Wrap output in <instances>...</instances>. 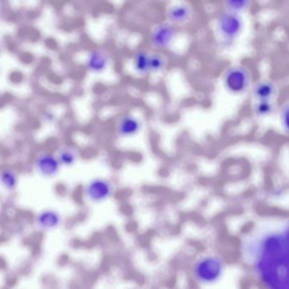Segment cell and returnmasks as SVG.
Instances as JSON below:
<instances>
[{
	"label": "cell",
	"instance_id": "6da1fadb",
	"mask_svg": "<svg viewBox=\"0 0 289 289\" xmlns=\"http://www.w3.org/2000/svg\"><path fill=\"white\" fill-rule=\"evenodd\" d=\"M244 261L265 289H289V221L259 222L242 241Z\"/></svg>",
	"mask_w": 289,
	"mask_h": 289
},
{
	"label": "cell",
	"instance_id": "7a4b0ae2",
	"mask_svg": "<svg viewBox=\"0 0 289 289\" xmlns=\"http://www.w3.org/2000/svg\"><path fill=\"white\" fill-rule=\"evenodd\" d=\"M244 20L241 15L224 9L218 14L216 20L217 31L227 43L234 42L244 29Z\"/></svg>",
	"mask_w": 289,
	"mask_h": 289
},
{
	"label": "cell",
	"instance_id": "3957f363",
	"mask_svg": "<svg viewBox=\"0 0 289 289\" xmlns=\"http://www.w3.org/2000/svg\"><path fill=\"white\" fill-rule=\"evenodd\" d=\"M223 82L230 93L244 94L250 88L251 74L250 70L244 65H233L225 71Z\"/></svg>",
	"mask_w": 289,
	"mask_h": 289
},
{
	"label": "cell",
	"instance_id": "277c9868",
	"mask_svg": "<svg viewBox=\"0 0 289 289\" xmlns=\"http://www.w3.org/2000/svg\"><path fill=\"white\" fill-rule=\"evenodd\" d=\"M33 166L40 176L48 179L58 176L61 169L55 153L48 150H41L36 153Z\"/></svg>",
	"mask_w": 289,
	"mask_h": 289
},
{
	"label": "cell",
	"instance_id": "5b68a950",
	"mask_svg": "<svg viewBox=\"0 0 289 289\" xmlns=\"http://www.w3.org/2000/svg\"><path fill=\"white\" fill-rule=\"evenodd\" d=\"M113 192V186L108 179L94 177L86 183L83 193L86 199L93 203L105 201L111 197Z\"/></svg>",
	"mask_w": 289,
	"mask_h": 289
},
{
	"label": "cell",
	"instance_id": "8992f818",
	"mask_svg": "<svg viewBox=\"0 0 289 289\" xmlns=\"http://www.w3.org/2000/svg\"><path fill=\"white\" fill-rule=\"evenodd\" d=\"M176 36V26L167 20L159 23L151 31V46L156 50H165L171 46Z\"/></svg>",
	"mask_w": 289,
	"mask_h": 289
},
{
	"label": "cell",
	"instance_id": "52a82bcc",
	"mask_svg": "<svg viewBox=\"0 0 289 289\" xmlns=\"http://www.w3.org/2000/svg\"><path fill=\"white\" fill-rule=\"evenodd\" d=\"M110 55L103 48H93L86 56L85 67L88 72L94 75L104 73L110 65Z\"/></svg>",
	"mask_w": 289,
	"mask_h": 289
},
{
	"label": "cell",
	"instance_id": "ba28073f",
	"mask_svg": "<svg viewBox=\"0 0 289 289\" xmlns=\"http://www.w3.org/2000/svg\"><path fill=\"white\" fill-rule=\"evenodd\" d=\"M142 129V122L134 115L126 114L120 117L116 126V132L121 138H130L139 134Z\"/></svg>",
	"mask_w": 289,
	"mask_h": 289
},
{
	"label": "cell",
	"instance_id": "9c48e42d",
	"mask_svg": "<svg viewBox=\"0 0 289 289\" xmlns=\"http://www.w3.org/2000/svg\"><path fill=\"white\" fill-rule=\"evenodd\" d=\"M221 272V263L216 258H205L199 262L196 273L200 280L209 283L216 280Z\"/></svg>",
	"mask_w": 289,
	"mask_h": 289
},
{
	"label": "cell",
	"instance_id": "30bf717a",
	"mask_svg": "<svg viewBox=\"0 0 289 289\" xmlns=\"http://www.w3.org/2000/svg\"><path fill=\"white\" fill-rule=\"evenodd\" d=\"M62 222V216L54 209H44L37 213L35 223L40 230L51 231L59 227Z\"/></svg>",
	"mask_w": 289,
	"mask_h": 289
},
{
	"label": "cell",
	"instance_id": "8fae6325",
	"mask_svg": "<svg viewBox=\"0 0 289 289\" xmlns=\"http://www.w3.org/2000/svg\"><path fill=\"white\" fill-rule=\"evenodd\" d=\"M168 22L174 26L187 23L192 16V8L187 3H175L168 7L165 11Z\"/></svg>",
	"mask_w": 289,
	"mask_h": 289
},
{
	"label": "cell",
	"instance_id": "7c38bea8",
	"mask_svg": "<svg viewBox=\"0 0 289 289\" xmlns=\"http://www.w3.org/2000/svg\"><path fill=\"white\" fill-rule=\"evenodd\" d=\"M55 155L61 167H71L79 159V149L74 145H65L57 150Z\"/></svg>",
	"mask_w": 289,
	"mask_h": 289
},
{
	"label": "cell",
	"instance_id": "4fadbf2b",
	"mask_svg": "<svg viewBox=\"0 0 289 289\" xmlns=\"http://www.w3.org/2000/svg\"><path fill=\"white\" fill-rule=\"evenodd\" d=\"M19 185V174L14 168H0V187L6 192L12 193L17 188Z\"/></svg>",
	"mask_w": 289,
	"mask_h": 289
},
{
	"label": "cell",
	"instance_id": "5bb4252c",
	"mask_svg": "<svg viewBox=\"0 0 289 289\" xmlns=\"http://www.w3.org/2000/svg\"><path fill=\"white\" fill-rule=\"evenodd\" d=\"M275 83L269 80H261L253 87V95L257 101L272 100L276 94Z\"/></svg>",
	"mask_w": 289,
	"mask_h": 289
},
{
	"label": "cell",
	"instance_id": "9a60e30c",
	"mask_svg": "<svg viewBox=\"0 0 289 289\" xmlns=\"http://www.w3.org/2000/svg\"><path fill=\"white\" fill-rule=\"evenodd\" d=\"M149 56L150 53L144 49L139 48L134 56V68L139 75L149 73Z\"/></svg>",
	"mask_w": 289,
	"mask_h": 289
},
{
	"label": "cell",
	"instance_id": "2e32d148",
	"mask_svg": "<svg viewBox=\"0 0 289 289\" xmlns=\"http://www.w3.org/2000/svg\"><path fill=\"white\" fill-rule=\"evenodd\" d=\"M275 110V105L272 100H260L254 106V113L258 117H267L271 116Z\"/></svg>",
	"mask_w": 289,
	"mask_h": 289
},
{
	"label": "cell",
	"instance_id": "e0dca14e",
	"mask_svg": "<svg viewBox=\"0 0 289 289\" xmlns=\"http://www.w3.org/2000/svg\"><path fill=\"white\" fill-rule=\"evenodd\" d=\"M166 65V59L158 52L150 53L149 56V73H157L162 71Z\"/></svg>",
	"mask_w": 289,
	"mask_h": 289
},
{
	"label": "cell",
	"instance_id": "ac0fdd59",
	"mask_svg": "<svg viewBox=\"0 0 289 289\" xmlns=\"http://www.w3.org/2000/svg\"><path fill=\"white\" fill-rule=\"evenodd\" d=\"M250 4H251V3H250V1H247V0L227 1L225 3V9L240 14L242 12H244L249 9Z\"/></svg>",
	"mask_w": 289,
	"mask_h": 289
},
{
	"label": "cell",
	"instance_id": "d6986e66",
	"mask_svg": "<svg viewBox=\"0 0 289 289\" xmlns=\"http://www.w3.org/2000/svg\"><path fill=\"white\" fill-rule=\"evenodd\" d=\"M288 109H289V106H288V104H286L281 110L280 114L281 123L285 131H288Z\"/></svg>",
	"mask_w": 289,
	"mask_h": 289
},
{
	"label": "cell",
	"instance_id": "ffe728a7",
	"mask_svg": "<svg viewBox=\"0 0 289 289\" xmlns=\"http://www.w3.org/2000/svg\"><path fill=\"white\" fill-rule=\"evenodd\" d=\"M2 162H3V154L0 151V168H1V165H2Z\"/></svg>",
	"mask_w": 289,
	"mask_h": 289
},
{
	"label": "cell",
	"instance_id": "44dd1931",
	"mask_svg": "<svg viewBox=\"0 0 289 289\" xmlns=\"http://www.w3.org/2000/svg\"><path fill=\"white\" fill-rule=\"evenodd\" d=\"M0 100H1V94H0Z\"/></svg>",
	"mask_w": 289,
	"mask_h": 289
}]
</instances>
